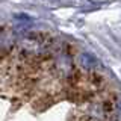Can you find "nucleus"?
Returning <instances> with one entry per match:
<instances>
[{"instance_id": "f257e3e1", "label": "nucleus", "mask_w": 121, "mask_h": 121, "mask_svg": "<svg viewBox=\"0 0 121 121\" xmlns=\"http://www.w3.org/2000/svg\"><path fill=\"white\" fill-rule=\"evenodd\" d=\"M50 52V39L44 35H29L20 43V53L26 59L43 58Z\"/></svg>"}, {"instance_id": "f03ea898", "label": "nucleus", "mask_w": 121, "mask_h": 121, "mask_svg": "<svg viewBox=\"0 0 121 121\" xmlns=\"http://www.w3.org/2000/svg\"><path fill=\"white\" fill-rule=\"evenodd\" d=\"M53 70L55 73L62 79H70L73 76L74 65H73V58L67 55V53H60L53 59Z\"/></svg>"}, {"instance_id": "7ed1b4c3", "label": "nucleus", "mask_w": 121, "mask_h": 121, "mask_svg": "<svg viewBox=\"0 0 121 121\" xmlns=\"http://www.w3.org/2000/svg\"><path fill=\"white\" fill-rule=\"evenodd\" d=\"M76 65H77L83 73L91 74V73H95L100 67V62L97 60L95 56H92L88 52H79L76 55Z\"/></svg>"}, {"instance_id": "20e7f679", "label": "nucleus", "mask_w": 121, "mask_h": 121, "mask_svg": "<svg viewBox=\"0 0 121 121\" xmlns=\"http://www.w3.org/2000/svg\"><path fill=\"white\" fill-rule=\"evenodd\" d=\"M109 121H121V117L120 115H115V113H112V117H111V120Z\"/></svg>"}]
</instances>
